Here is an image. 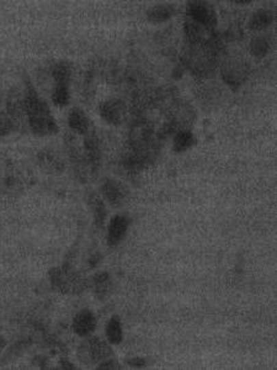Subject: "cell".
<instances>
[{
  "label": "cell",
  "instance_id": "cell-4",
  "mask_svg": "<svg viewBox=\"0 0 277 370\" xmlns=\"http://www.w3.org/2000/svg\"><path fill=\"white\" fill-rule=\"evenodd\" d=\"M220 73L224 86H228L230 90L237 92L244 86V83L249 78L250 64L241 56H224L222 57L220 63Z\"/></svg>",
  "mask_w": 277,
  "mask_h": 370
},
{
  "label": "cell",
  "instance_id": "cell-24",
  "mask_svg": "<svg viewBox=\"0 0 277 370\" xmlns=\"http://www.w3.org/2000/svg\"><path fill=\"white\" fill-rule=\"evenodd\" d=\"M40 160L44 168H47L49 172H62L64 168V162L62 160L58 154L53 153L51 151H47L44 153L38 154Z\"/></svg>",
  "mask_w": 277,
  "mask_h": 370
},
{
  "label": "cell",
  "instance_id": "cell-9",
  "mask_svg": "<svg viewBox=\"0 0 277 370\" xmlns=\"http://www.w3.org/2000/svg\"><path fill=\"white\" fill-rule=\"evenodd\" d=\"M100 195L112 208H122L129 199V188L115 178H105L100 185Z\"/></svg>",
  "mask_w": 277,
  "mask_h": 370
},
{
  "label": "cell",
  "instance_id": "cell-32",
  "mask_svg": "<svg viewBox=\"0 0 277 370\" xmlns=\"http://www.w3.org/2000/svg\"><path fill=\"white\" fill-rule=\"evenodd\" d=\"M233 4H235V5H249V4H252V1L250 0H235V1H233Z\"/></svg>",
  "mask_w": 277,
  "mask_h": 370
},
{
  "label": "cell",
  "instance_id": "cell-22",
  "mask_svg": "<svg viewBox=\"0 0 277 370\" xmlns=\"http://www.w3.org/2000/svg\"><path fill=\"white\" fill-rule=\"evenodd\" d=\"M106 339L111 345H120L123 342V326L121 317L112 314L105 326Z\"/></svg>",
  "mask_w": 277,
  "mask_h": 370
},
{
  "label": "cell",
  "instance_id": "cell-11",
  "mask_svg": "<svg viewBox=\"0 0 277 370\" xmlns=\"http://www.w3.org/2000/svg\"><path fill=\"white\" fill-rule=\"evenodd\" d=\"M6 112L12 117V123L15 125V131L26 132L29 131L27 127V117L25 111L24 90L18 88H14L9 92L6 99Z\"/></svg>",
  "mask_w": 277,
  "mask_h": 370
},
{
  "label": "cell",
  "instance_id": "cell-6",
  "mask_svg": "<svg viewBox=\"0 0 277 370\" xmlns=\"http://www.w3.org/2000/svg\"><path fill=\"white\" fill-rule=\"evenodd\" d=\"M184 36L189 45H220L223 46V40L218 31L209 27L189 18H185Z\"/></svg>",
  "mask_w": 277,
  "mask_h": 370
},
{
  "label": "cell",
  "instance_id": "cell-23",
  "mask_svg": "<svg viewBox=\"0 0 277 370\" xmlns=\"http://www.w3.org/2000/svg\"><path fill=\"white\" fill-rule=\"evenodd\" d=\"M196 143V137L191 132V130H181L172 136V151L176 153L189 151Z\"/></svg>",
  "mask_w": 277,
  "mask_h": 370
},
{
  "label": "cell",
  "instance_id": "cell-12",
  "mask_svg": "<svg viewBox=\"0 0 277 370\" xmlns=\"http://www.w3.org/2000/svg\"><path fill=\"white\" fill-rule=\"evenodd\" d=\"M83 151L90 174H96L103 166V147L95 127L83 136Z\"/></svg>",
  "mask_w": 277,
  "mask_h": 370
},
{
  "label": "cell",
  "instance_id": "cell-18",
  "mask_svg": "<svg viewBox=\"0 0 277 370\" xmlns=\"http://www.w3.org/2000/svg\"><path fill=\"white\" fill-rule=\"evenodd\" d=\"M49 74L53 80V86H70L73 77L72 63L66 60L55 62L49 68Z\"/></svg>",
  "mask_w": 277,
  "mask_h": 370
},
{
  "label": "cell",
  "instance_id": "cell-14",
  "mask_svg": "<svg viewBox=\"0 0 277 370\" xmlns=\"http://www.w3.org/2000/svg\"><path fill=\"white\" fill-rule=\"evenodd\" d=\"M96 327H98V317L90 308H81L75 314L72 321V330L80 338L92 336L96 331Z\"/></svg>",
  "mask_w": 277,
  "mask_h": 370
},
{
  "label": "cell",
  "instance_id": "cell-8",
  "mask_svg": "<svg viewBox=\"0 0 277 370\" xmlns=\"http://www.w3.org/2000/svg\"><path fill=\"white\" fill-rule=\"evenodd\" d=\"M98 112L107 125L118 127L126 123L129 108L122 99L109 98L98 104Z\"/></svg>",
  "mask_w": 277,
  "mask_h": 370
},
{
  "label": "cell",
  "instance_id": "cell-17",
  "mask_svg": "<svg viewBox=\"0 0 277 370\" xmlns=\"http://www.w3.org/2000/svg\"><path fill=\"white\" fill-rule=\"evenodd\" d=\"M88 205L92 214V221L98 230H104L107 223V208L104 199L98 193H89L88 194Z\"/></svg>",
  "mask_w": 277,
  "mask_h": 370
},
{
  "label": "cell",
  "instance_id": "cell-19",
  "mask_svg": "<svg viewBox=\"0 0 277 370\" xmlns=\"http://www.w3.org/2000/svg\"><path fill=\"white\" fill-rule=\"evenodd\" d=\"M179 12V9L172 4H157L147 12V20L152 24H163L174 18Z\"/></svg>",
  "mask_w": 277,
  "mask_h": 370
},
{
  "label": "cell",
  "instance_id": "cell-30",
  "mask_svg": "<svg viewBox=\"0 0 277 370\" xmlns=\"http://www.w3.org/2000/svg\"><path fill=\"white\" fill-rule=\"evenodd\" d=\"M58 369L62 370H75L78 369V367H75L69 359H66V358H62L58 362Z\"/></svg>",
  "mask_w": 277,
  "mask_h": 370
},
{
  "label": "cell",
  "instance_id": "cell-3",
  "mask_svg": "<svg viewBox=\"0 0 277 370\" xmlns=\"http://www.w3.org/2000/svg\"><path fill=\"white\" fill-rule=\"evenodd\" d=\"M49 278L53 290L63 295H81L89 288V280L69 263L52 268Z\"/></svg>",
  "mask_w": 277,
  "mask_h": 370
},
{
  "label": "cell",
  "instance_id": "cell-15",
  "mask_svg": "<svg viewBox=\"0 0 277 370\" xmlns=\"http://www.w3.org/2000/svg\"><path fill=\"white\" fill-rule=\"evenodd\" d=\"M89 286L92 288L94 296L100 300H107L114 291V280L109 271H98L92 275Z\"/></svg>",
  "mask_w": 277,
  "mask_h": 370
},
{
  "label": "cell",
  "instance_id": "cell-26",
  "mask_svg": "<svg viewBox=\"0 0 277 370\" xmlns=\"http://www.w3.org/2000/svg\"><path fill=\"white\" fill-rule=\"evenodd\" d=\"M14 131L15 125L12 123V117L8 115L6 111H0V138L12 135Z\"/></svg>",
  "mask_w": 277,
  "mask_h": 370
},
{
  "label": "cell",
  "instance_id": "cell-10",
  "mask_svg": "<svg viewBox=\"0 0 277 370\" xmlns=\"http://www.w3.org/2000/svg\"><path fill=\"white\" fill-rule=\"evenodd\" d=\"M186 18L198 24L213 27L218 24V14L215 6L205 0H191L186 4Z\"/></svg>",
  "mask_w": 277,
  "mask_h": 370
},
{
  "label": "cell",
  "instance_id": "cell-7",
  "mask_svg": "<svg viewBox=\"0 0 277 370\" xmlns=\"http://www.w3.org/2000/svg\"><path fill=\"white\" fill-rule=\"evenodd\" d=\"M64 145L67 151L68 160L72 166L75 177L78 180L85 183L89 172V166L86 163L85 156L83 151V146H80L79 142L77 140V135L74 134H67L64 137Z\"/></svg>",
  "mask_w": 277,
  "mask_h": 370
},
{
  "label": "cell",
  "instance_id": "cell-31",
  "mask_svg": "<svg viewBox=\"0 0 277 370\" xmlns=\"http://www.w3.org/2000/svg\"><path fill=\"white\" fill-rule=\"evenodd\" d=\"M6 347H8V339L3 334H0V357L3 356Z\"/></svg>",
  "mask_w": 277,
  "mask_h": 370
},
{
  "label": "cell",
  "instance_id": "cell-1",
  "mask_svg": "<svg viewBox=\"0 0 277 370\" xmlns=\"http://www.w3.org/2000/svg\"><path fill=\"white\" fill-rule=\"evenodd\" d=\"M23 90L29 132L37 137L57 135L60 126L49 109V103L41 97L29 78L25 79Z\"/></svg>",
  "mask_w": 277,
  "mask_h": 370
},
{
  "label": "cell",
  "instance_id": "cell-5",
  "mask_svg": "<svg viewBox=\"0 0 277 370\" xmlns=\"http://www.w3.org/2000/svg\"><path fill=\"white\" fill-rule=\"evenodd\" d=\"M78 347V359L86 367H94L107 358L114 357V351L109 342L96 336H89Z\"/></svg>",
  "mask_w": 277,
  "mask_h": 370
},
{
  "label": "cell",
  "instance_id": "cell-13",
  "mask_svg": "<svg viewBox=\"0 0 277 370\" xmlns=\"http://www.w3.org/2000/svg\"><path fill=\"white\" fill-rule=\"evenodd\" d=\"M131 219L126 214H116L106 223V242L111 248H116L127 237Z\"/></svg>",
  "mask_w": 277,
  "mask_h": 370
},
{
  "label": "cell",
  "instance_id": "cell-20",
  "mask_svg": "<svg viewBox=\"0 0 277 370\" xmlns=\"http://www.w3.org/2000/svg\"><path fill=\"white\" fill-rule=\"evenodd\" d=\"M275 21V14L271 12L270 9H258L256 12L252 14V16L248 21V27L249 30L260 32V31L266 30L270 27L271 25Z\"/></svg>",
  "mask_w": 277,
  "mask_h": 370
},
{
  "label": "cell",
  "instance_id": "cell-16",
  "mask_svg": "<svg viewBox=\"0 0 277 370\" xmlns=\"http://www.w3.org/2000/svg\"><path fill=\"white\" fill-rule=\"evenodd\" d=\"M67 123L70 132L77 136H85L89 131L94 129L92 119L86 115L85 111L78 106L69 111Z\"/></svg>",
  "mask_w": 277,
  "mask_h": 370
},
{
  "label": "cell",
  "instance_id": "cell-25",
  "mask_svg": "<svg viewBox=\"0 0 277 370\" xmlns=\"http://www.w3.org/2000/svg\"><path fill=\"white\" fill-rule=\"evenodd\" d=\"M51 100L58 108H66L70 103V86H53Z\"/></svg>",
  "mask_w": 277,
  "mask_h": 370
},
{
  "label": "cell",
  "instance_id": "cell-28",
  "mask_svg": "<svg viewBox=\"0 0 277 370\" xmlns=\"http://www.w3.org/2000/svg\"><path fill=\"white\" fill-rule=\"evenodd\" d=\"M101 260H103V256H101V253H92V254L89 256V258H88V268H89V269H95L96 267L100 265Z\"/></svg>",
  "mask_w": 277,
  "mask_h": 370
},
{
  "label": "cell",
  "instance_id": "cell-29",
  "mask_svg": "<svg viewBox=\"0 0 277 370\" xmlns=\"http://www.w3.org/2000/svg\"><path fill=\"white\" fill-rule=\"evenodd\" d=\"M127 364L133 368H143L147 365V360L144 358L133 357L127 359Z\"/></svg>",
  "mask_w": 277,
  "mask_h": 370
},
{
  "label": "cell",
  "instance_id": "cell-27",
  "mask_svg": "<svg viewBox=\"0 0 277 370\" xmlns=\"http://www.w3.org/2000/svg\"><path fill=\"white\" fill-rule=\"evenodd\" d=\"M121 368L122 367L114 357L107 358V359H105L101 363L96 365V369L98 370H117L121 369Z\"/></svg>",
  "mask_w": 277,
  "mask_h": 370
},
{
  "label": "cell",
  "instance_id": "cell-21",
  "mask_svg": "<svg viewBox=\"0 0 277 370\" xmlns=\"http://www.w3.org/2000/svg\"><path fill=\"white\" fill-rule=\"evenodd\" d=\"M272 46L274 41L270 35L259 34L256 36L252 37V41L249 43V52L255 58H264L270 53Z\"/></svg>",
  "mask_w": 277,
  "mask_h": 370
},
{
  "label": "cell",
  "instance_id": "cell-33",
  "mask_svg": "<svg viewBox=\"0 0 277 370\" xmlns=\"http://www.w3.org/2000/svg\"><path fill=\"white\" fill-rule=\"evenodd\" d=\"M0 104H1V94H0Z\"/></svg>",
  "mask_w": 277,
  "mask_h": 370
},
{
  "label": "cell",
  "instance_id": "cell-2",
  "mask_svg": "<svg viewBox=\"0 0 277 370\" xmlns=\"http://www.w3.org/2000/svg\"><path fill=\"white\" fill-rule=\"evenodd\" d=\"M223 46L220 45H189L181 57V64L189 69L195 77L209 79L215 75L220 68Z\"/></svg>",
  "mask_w": 277,
  "mask_h": 370
}]
</instances>
